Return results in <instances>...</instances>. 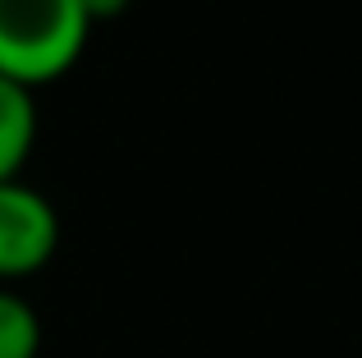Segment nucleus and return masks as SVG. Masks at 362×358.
<instances>
[{
  "label": "nucleus",
  "instance_id": "5",
  "mask_svg": "<svg viewBox=\"0 0 362 358\" xmlns=\"http://www.w3.org/2000/svg\"><path fill=\"white\" fill-rule=\"evenodd\" d=\"M129 5H133V0H83V9H88L92 28H97V23H110V18H119Z\"/></svg>",
  "mask_w": 362,
  "mask_h": 358
},
{
  "label": "nucleus",
  "instance_id": "2",
  "mask_svg": "<svg viewBox=\"0 0 362 358\" xmlns=\"http://www.w3.org/2000/svg\"><path fill=\"white\" fill-rule=\"evenodd\" d=\"M60 248V216L46 193L23 179L0 184V280H23L42 271Z\"/></svg>",
  "mask_w": 362,
  "mask_h": 358
},
{
  "label": "nucleus",
  "instance_id": "3",
  "mask_svg": "<svg viewBox=\"0 0 362 358\" xmlns=\"http://www.w3.org/2000/svg\"><path fill=\"white\" fill-rule=\"evenodd\" d=\"M37 143V92L0 74V184L18 179Z\"/></svg>",
  "mask_w": 362,
  "mask_h": 358
},
{
  "label": "nucleus",
  "instance_id": "1",
  "mask_svg": "<svg viewBox=\"0 0 362 358\" xmlns=\"http://www.w3.org/2000/svg\"><path fill=\"white\" fill-rule=\"evenodd\" d=\"M88 37L83 0H0V74L33 92L69 74Z\"/></svg>",
  "mask_w": 362,
  "mask_h": 358
},
{
  "label": "nucleus",
  "instance_id": "4",
  "mask_svg": "<svg viewBox=\"0 0 362 358\" xmlns=\"http://www.w3.org/2000/svg\"><path fill=\"white\" fill-rule=\"evenodd\" d=\"M42 350V322L33 304L14 289H0V358H37Z\"/></svg>",
  "mask_w": 362,
  "mask_h": 358
}]
</instances>
